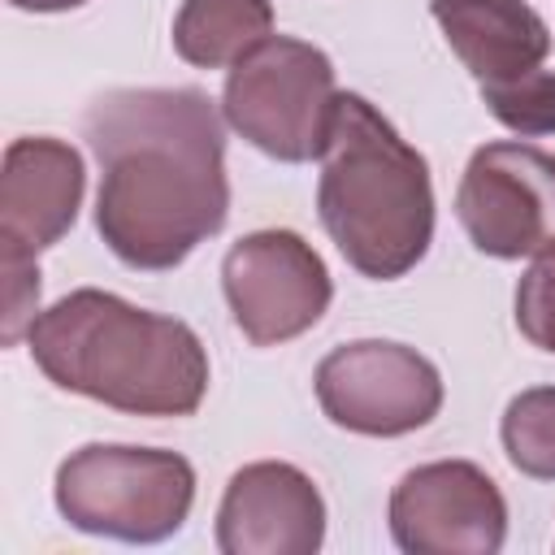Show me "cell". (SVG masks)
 I'll return each mask as SVG.
<instances>
[{
    "label": "cell",
    "instance_id": "cell-17",
    "mask_svg": "<svg viewBox=\"0 0 555 555\" xmlns=\"http://www.w3.org/2000/svg\"><path fill=\"white\" fill-rule=\"evenodd\" d=\"M39 308V269L26 256H4V343H17L30 330Z\"/></svg>",
    "mask_w": 555,
    "mask_h": 555
},
{
    "label": "cell",
    "instance_id": "cell-2",
    "mask_svg": "<svg viewBox=\"0 0 555 555\" xmlns=\"http://www.w3.org/2000/svg\"><path fill=\"white\" fill-rule=\"evenodd\" d=\"M48 382L134 416H191L208 390V356L178 317L82 286L26 330Z\"/></svg>",
    "mask_w": 555,
    "mask_h": 555
},
{
    "label": "cell",
    "instance_id": "cell-11",
    "mask_svg": "<svg viewBox=\"0 0 555 555\" xmlns=\"http://www.w3.org/2000/svg\"><path fill=\"white\" fill-rule=\"evenodd\" d=\"M82 156L61 139H13L0 169V251L35 260L78 217Z\"/></svg>",
    "mask_w": 555,
    "mask_h": 555
},
{
    "label": "cell",
    "instance_id": "cell-6",
    "mask_svg": "<svg viewBox=\"0 0 555 555\" xmlns=\"http://www.w3.org/2000/svg\"><path fill=\"white\" fill-rule=\"evenodd\" d=\"M317 403L321 412L369 438H399L429 425L442 408V377L438 369L386 338H360L334 347L317 364Z\"/></svg>",
    "mask_w": 555,
    "mask_h": 555
},
{
    "label": "cell",
    "instance_id": "cell-3",
    "mask_svg": "<svg viewBox=\"0 0 555 555\" xmlns=\"http://www.w3.org/2000/svg\"><path fill=\"white\" fill-rule=\"evenodd\" d=\"M317 208L343 260L364 278L395 282L429 251V165L364 95H338L330 143L321 152Z\"/></svg>",
    "mask_w": 555,
    "mask_h": 555
},
{
    "label": "cell",
    "instance_id": "cell-5",
    "mask_svg": "<svg viewBox=\"0 0 555 555\" xmlns=\"http://www.w3.org/2000/svg\"><path fill=\"white\" fill-rule=\"evenodd\" d=\"M334 108L338 91L330 56L291 35H269L243 61H234L221 91L225 121L251 147L286 165L325 152Z\"/></svg>",
    "mask_w": 555,
    "mask_h": 555
},
{
    "label": "cell",
    "instance_id": "cell-1",
    "mask_svg": "<svg viewBox=\"0 0 555 555\" xmlns=\"http://www.w3.org/2000/svg\"><path fill=\"white\" fill-rule=\"evenodd\" d=\"M82 134L100 160L95 225L121 264L173 269L225 225V134L204 91H104Z\"/></svg>",
    "mask_w": 555,
    "mask_h": 555
},
{
    "label": "cell",
    "instance_id": "cell-15",
    "mask_svg": "<svg viewBox=\"0 0 555 555\" xmlns=\"http://www.w3.org/2000/svg\"><path fill=\"white\" fill-rule=\"evenodd\" d=\"M481 100L516 134H555V74L551 69H533L507 82H486Z\"/></svg>",
    "mask_w": 555,
    "mask_h": 555
},
{
    "label": "cell",
    "instance_id": "cell-4",
    "mask_svg": "<svg viewBox=\"0 0 555 555\" xmlns=\"http://www.w3.org/2000/svg\"><path fill=\"white\" fill-rule=\"evenodd\" d=\"M195 503V468L178 451L91 442L56 468L61 516L100 538L160 542Z\"/></svg>",
    "mask_w": 555,
    "mask_h": 555
},
{
    "label": "cell",
    "instance_id": "cell-7",
    "mask_svg": "<svg viewBox=\"0 0 555 555\" xmlns=\"http://www.w3.org/2000/svg\"><path fill=\"white\" fill-rule=\"evenodd\" d=\"M455 217L486 256L555 251V152L533 143L477 147L455 191Z\"/></svg>",
    "mask_w": 555,
    "mask_h": 555
},
{
    "label": "cell",
    "instance_id": "cell-9",
    "mask_svg": "<svg viewBox=\"0 0 555 555\" xmlns=\"http://www.w3.org/2000/svg\"><path fill=\"white\" fill-rule=\"evenodd\" d=\"M390 533L408 555H494L507 538V503L468 460L421 464L390 490Z\"/></svg>",
    "mask_w": 555,
    "mask_h": 555
},
{
    "label": "cell",
    "instance_id": "cell-16",
    "mask_svg": "<svg viewBox=\"0 0 555 555\" xmlns=\"http://www.w3.org/2000/svg\"><path fill=\"white\" fill-rule=\"evenodd\" d=\"M516 325L520 334L555 356V251H542L516 286Z\"/></svg>",
    "mask_w": 555,
    "mask_h": 555
},
{
    "label": "cell",
    "instance_id": "cell-14",
    "mask_svg": "<svg viewBox=\"0 0 555 555\" xmlns=\"http://www.w3.org/2000/svg\"><path fill=\"white\" fill-rule=\"evenodd\" d=\"M503 451L525 477L555 481V386L520 390L503 412Z\"/></svg>",
    "mask_w": 555,
    "mask_h": 555
},
{
    "label": "cell",
    "instance_id": "cell-13",
    "mask_svg": "<svg viewBox=\"0 0 555 555\" xmlns=\"http://www.w3.org/2000/svg\"><path fill=\"white\" fill-rule=\"evenodd\" d=\"M273 35L269 0H182L173 17V48L186 65L221 69L243 61Z\"/></svg>",
    "mask_w": 555,
    "mask_h": 555
},
{
    "label": "cell",
    "instance_id": "cell-12",
    "mask_svg": "<svg viewBox=\"0 0 555 555\" xmlns=\"http://www.w3.org/2000/svg\"><path fill=\"white\" fill-rule=\"evenodd\" d=\"M429 13L477 87L533 74L551 52V30L525 0H434Z\"/></svg>",
    "mask_w": 555,
    "mask_h": 555
},
{
    "label": "cell",
    "instance_id": "cell-10",
    "mask_svg": "<svg viewBox=\"0 0 555 555\" xmlns=\"http://www.w3.org/2000/svg\"><path fill=\"white\" fill-rule=\"evenodd\" d=\"M321 538L325 503L308 473L260 460L230 477L217 512V546L225 555H312Z\"/></svg>",
    "mask_w": 555,
    "mask_h": 555
},
{
    "label": "cell",
    "instance_id": "cell-8",
    "mask_svg": "<svg viewBox=\"0 0 555 555\" xmlns=\"http://www.w3.org/2000/svg\"><path fill=\"white\" fill-rule=\"evenodd\" d=\"M221 286L247 343L273 347L312 330L330 308L325 260L291 230H256L221 260Z\"/></svg>",
    "mask_w": 555,
    "mask_h": 555
},
{
    "label": "cell",
    "instance_id": "cell-18",
    "mask_svg": "<svg viewBox=\"0 0 555 555\" xmlns=\"http://www.w3.org/2000/svg\"><path fill=\"white\" fill-rule=\"evenodd\" d=\"M13 9H30V13H65V9H78L87 0H9Z\"/></svg>",
    "mask_w": 555,
    "mask_h": 555
}]
</instances>
